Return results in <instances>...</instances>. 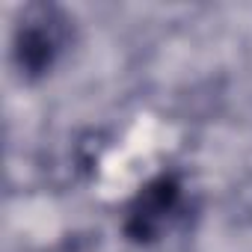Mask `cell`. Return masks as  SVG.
<instances>
[{"label": "cell", "mask_w": 252, "mask_h": 252, "mask_svg": "<svg viewBox=\"0 0 252 252\" xmlns=\"http://www.w3.org/2000/svg\"><path fill=\"white\" fill-rule=\"evenodd\" d=\"M71 39L68 18L57 6H33L15 33V60L24 74H45Z\"/></svg>", "instance_id": "cell-2"}, {"label": "cell", "mask_w": 252, "mask_h": 252, "mask_svg": "<svg viewBox=\"0 0 252 252\" xmlns=\"http://www.w3.org/2000/svg\"><path fill=\"white\" fill-rule=\"evenodd\" d=\"M181 211H184V187L178 175L163 172L134 196L128 214H125V234L134 243H155L172 228Z\"/></svg>", "instance_id": "cell-1"}]
</instances>
